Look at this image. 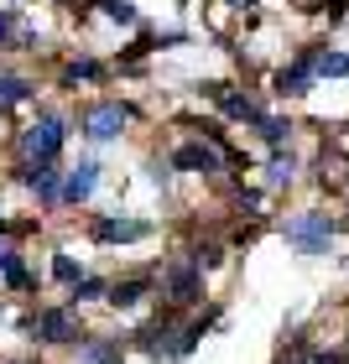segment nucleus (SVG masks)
<instances>
[{
	"label": "nucleus",
	"mask_w": 349,
	"mask_h": 364,
	"mask_svg": "<svg viewBox=\"0 0 349 364\" xmlns=\"http://www.w3.org/2000/svg\"><path fill=\"white\" fill-rule=\"evenodd\" d=\"M287 245H297L303 255H318V250L334 245V224H328L323 213H303V219L287 224Z\"/></svg>",
	"instance_id": "obj_1"
},
{
	"label": "nucleus",
	"mask_w": 349,
	"mask_h": 364,
	"mask_svg": "<svg viewBox=\"0 0 349 364\" xmlns=\"http://www.w3.org/2000/svg\"><path fill=\"white\" fill-rule=\"evenodd\" d=\"M21 151H26V156H37V161H53V156L63 151V120H58V114H42L37 125H26Z\"/></svg>",
	"instance_id": "obj_2"
},
{
	"label": "nucleus",
	"mask_w": 349,
	"mask_h": 364,
	"mask_svg": "<svg viewBox=\"0 0 349 364\" xmlns=\"http://www.w3.org/2000/svg\"><path fill=\"white\" fill-rule=\"evenodd\" d=\"M125 120H130L125 105H94V109L84 114V136H89V141H115Z\"/></svg>",
	"instance_id": "obj_3"
},
{
	"label": "nucleus",
	"mask_w": 349,
	"mask_h": 364,
	"mask_svg": "<svg viewBox=\"0 0 349 364\" xmlns=\"http://www.w3.org/2000/svg\"><path fill=\"white\" fill-rule=\"evenodd\" d=\"M94 182H99V161H78L68 172V182H63V198H68V203H84L94 193Z\"/></svg>",
	"instance_id": "obj_4"
},
{
	"label": "nucleus",
	"mask_w": 349,
	"mask_h": 364,
	"mask_svg": "<svg viewBox=\"0 0 349 364\" xmlns=\"http://www.w3.org/2000/svg\"><path fill=\"white\" fill-rule=\"evenodd\" d=\"M21 177L47 198V203H58V198H63V188H58V167H53V161H31V167H21Z\"/></svg>",
	"instance_id": "obj_5"
},
{
	"label": "nucleus",
	"mask_w": 349,
	"mask_h": 364,
	"mask_svg": "<svg viewBox=\"0 0 349 364\" xmlns=\"http://www.w3.org/2000/svg\"><path fill=\"white\" fill-rule=\"evenodd\" d=\"M146 229L152 224H141V219H99L94 235L99 240H146Z\"/></svg>",
	"instance_id": "obj_6"
},
{
	"label": "nucleus",
	"mask_w": 349,
	"mask_h": 364,
	"mask_svg": "<svg viewBox=\"0 0 349 364\" xmlns=\"http://www.w3.org/2000/svg\"><path fill=\"white\" fill-rule=\"evenodd\" d=\"M172 161H177L182 172H219V156H214L209 146H182Z\"/></svg>",
	"instance_id": "obj_7"
},
{
	"label": "nucleus",
	"mask_w": 349,
	"mask_h": 364,
	"mask_svg": "<svg viewBox=\"0 0 349 364\" xmlns=\"http://www.w3.org/2000/svg\"><path fill=\"white\" fill-rule=\"evenodd\" d=\"M313 73H318V68H313V53H308L303 63H292V68L281 73V94H308V78Z\"/></svg>",
	"instance_id": "obj_8"
},
{
	"label": "nucleus",
	"mask_w": 349,
	"mask_h": 364,
	"mask_svg": "<svg viewBox=\"0 0 349 364\" xmlns=\"http://www.w3.org/2000/svg\"><path fill=\"white\" fill-rule=\"evenodd\" d=\"M37 333H42L47 343H63V338H68V333H73V328H68V312H42V323H37Z\"/></svg>",
	"instance_id": "obj_9"
},
{
	"label": "nucleus",
	"mask_w": 349,
	"mask_h": 364,
	"mask_svg": "<svg viewBox=\"0 0 349 364\" xmlns=\"http://www.w3.org/2000/svg\"><path fill=\"white\" fill-rule=\"evenodd\" d=\"M313 68L328 73V78H344L349 73V53H313Z\"/></svg>",
	"instance_id": "obj_10"
},
{
	"label": "nucleus",
	"mask_w": 349,
	"mask_h": 364,
	"mask_svg": "<svg viewBox=\"0 0 349 364\" xmlns=\"http://www.w3.org/2000/svg\"><path fill=\"white\" fill-rule=\"evenodd\" d=\"M172 296H177V302H193V296H198V276H193L188 266L172 271Z\"/></svg>",
	"instance_id": "obj_11"
},
{
	"label": "nucleus",
	"mask_w": 349,
	"mask_h": 364,
	"mask_svg": "<svg viewBox=\"0 0 349 364\" xmlns=\"http://www.w3.org/2000/svg\"><path fill=\"white\" fill-rule=\"evenodd\" d=\"M99 6H105V16H110V21H120V26L136 21V6H130V0H99Z\"/></svg>",
	"instance_id": "obj_12"
},
{
	"label": "nucleus",
	"mask_w": 349,
	"mask_h": 364,
	"mask_svg": "<svg viewBox=\"0 0 349 364\" xmlns=\"http://www.w3.org/2000/svg\"><path fill=\"white\" fill-rule=\"evenodd\" d=\"M26 94H31V89L21 84V78H0V109H6V105H21Z\"/></svg>",
	"instance_id": "obj_13"
},
{
	"label": "nucleus",
	"mask_w": 349,
	"mask_h": 364,
	"mask_svg": "<svg viewBox=\"0 0 349 364\" xmlns=\"http://www.w3.org/2000/svg\"><path fill=\"white\" fill-rule=\"evenodd\" d=\"M141 291H146V281H125V287L110 291V302H115V307H130V302H141Z\"/></svg>",
	"instance_id": "obj_14"
},
{
	"label": "nucleus",
	"mask_w": 349,
	"mask_h": 364,
	"mask_svg": "<svg viewBox=\"0 0 349 364\" xmlns=\"http://www.w3.org/2000/svg\"><path fill=\"white\" fill-rule=\"evenodd\" d=\"M84 364H120V349H110V343H89Z\"/></svg>",
	"instance_id": "obj_15"
},
{
	"label": "nucleus",
	"mask_w": 349,
	"mask_h": 364,
	"mask_svg": "<svg viewBox=\"0 0 349 364\" xmlns=\"http://www.w3.org/2000/svg\"><path fill=\"white\" fill-rule=\"evenodd\" d=\"M94 73H99V63L84 58V63H73V68H68V84H78V78H94Z\"/></svg>",
	"instance_id": "obj_16"
},
{
	"label": "nucleus",
	"mask_w": 349,
	"mask_h": 364,
	"mask_svg": "<svg viewBox=\"0 0 349 364\" xmlns=\"http://www.w3.org/2000/svg\"><path fill=\"white\" fill-rule=\"evenodd\" d=\"M53 271H58L63 281H78V266H73V260H68V255H58V266H53Z\"/></svg>",
	"instance_id": "obj_17"
},
{
	"label": "nucleus",
	"mask_w": 349,
	"mask_h": 364,
	"mask_svg": "<svg viewBox=\"0 0 349 364\" xmlns=\"http://www.w3.org/2000/svg\"><path fill=\"white\" fill-rule=\"evenodd\" d=\"M0 271H16V260H11V250L0 245Z\"/></svg>",
	"instance_id": "obj_18"
},
{
	"label": "nucleus",
	"mask_w": 349,
	"mask_h": 364,
	"mask_svg": "<svg viewBox=\"0 0 349 364\" xmlns=\"http://www.w3.org/2000/svg\"><path fill=\"white\" fill-rule=\"evenodd\" d=\"M6 31H11V16H0V37H6Z\"/></svg>",
	"instance_id": "obj_19"
},
{
	"label": "nucleus",
	"mask_w": 349,
	"mask_h": 364,
	"mask_svg": "<svg viewBox=\"0 0 349 364\" xmlns=\"http://www.w3.org/2000/svg\"><path fill=\"white\" fill-rule=\"evenodd\" d=\"M229 6H256V0H229Z\"/></svg>",
	"instance_id": "obj_20"
}]
</instances>
